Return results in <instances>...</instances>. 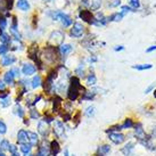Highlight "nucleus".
Instances as JSON below:
<instances>
[{
  "instance_id": "f257e3e1",
  "label": "nucleus",
  "mask_w": 156,
  "mask_h": 156,
  "mask_svg": "<svg viewBox=\"0 0 156 156\" xmlns=\"http://www.w3.org/2000/svg\"><path fill=\"white\" fill-rule=\"evenodd\" d=\"M80 89L83 90L82 86L80 84L79 78H76V76L71 78V86H69V90H67V97H69V99L72 100V101H74V100L76 99L79 97V90Z\"/></svg>"
},
{
  "instance_id": "f03ea898",
  "label": "nucleus",
  "mask_w": 156,
  "mask_h": 156,
  "mask_svg": "<svg viewBox=\"0 0 156 156\" xmlns=\"http://www.w3.org/2000/svg\"><path fill=\"white\" fill-rule=\"evenodd\" d=\"M63 41H64V33L61 31H54L49 37L48 44L52 47H56V46H62Z\"/></svg>"
},
{
  "instance_id": "7ed1b4c3",
  "label": "nucleus",
  "mask_w": 156,
  "mask_h": 156,
  "mask_svg": "<svg viewBox=\"0 0 156 156\" xmlns=\"http://www.w3.org/2000/svg\"><path fill=\"white\" fill-rule=\"evenodd\" d=\"M84 33V26L80 23H75L73 24L72 29H71V35L74 38H80L82 37V34Z\"/></svg>"
},
{
  "instance_id": "20e7f679",
  "label": "nucleus",
  "mask_w": 156,
  "mask_h": 156,
  "mask_svg": "<svg viewBox=\"0 0 156 156\" xmlns=\"http://www.w3.org/2000/svg\"><path fill=\"white\" fill-rule=\"evenodd\" d=\"M61 20L62 23H63V25L65 26V27H67V26H69L71 24H72V20H71V17H69V15H66V14L62 13V12H58V13H56L55 15H54V20Z\"/></svg>"
},
{
  "instance_id": "39448f33",
  "label": "nucleus",
  "mask_w": 156,
  "mask_h": 156,
  "mask_svg": "<svg viewBox=\"0 0 156 156\" xmlns=\"http://www.w3.org/2000/svg\"><path fill=\"white\" fill-rule=\"evenodd\" d=\"M108 138L109 140L112 141V143L116 144V145H120V144H122L123 141H124V139H126V137H124V134L122 133H119V132H108Z\"/></svg>"
},
{
  "instance_id": "423d86ee",
  "label": "nucleus",
  "mask_w": 156,
  "mask_h": 156,
  "mask_svg": "<svg viewBox=\"0 0 156 156\" xmlns=\"http://www.w3.org/2000/svg\"><path fill=\"white\" fill-rule=\"evenodd\" d=\"M80 18H82L84 22L89 23V24H94V21H95V17L94 15L91 14L90 10H81L80 14H79Z\"/></svg>"
},
{
  "instance_id": "0eeeda50",
  "label": "nucleus",
  "mask_w": 156,
  "mask_h": 156,
  "mask_svg": "<svg viewBox=\"0 0 156 156\" xmlns=\"http://www.w3.org/2000/svg\"><path fill=\"white\" fill-rule=\"evenodd\" d=\"M64 132H65V128H64V124L59 121H56L54 123V133L56 134L58 138H62L64 136Z\"/></svg>"
},
{
  "instance_id": "6e6552de",
  "label": "nucleus",
  "mask_w": 156,
  "mask_h": 156,
  "mask_svg": "<svg viewBox=\"0 0 156 156\" xmlns=\"http://www.w3.org/2000/svg\"><path fill=\"white\" fill-rule=\"evenodd\" d=\"M17 143L20 145H25L29 143V137H27V132L25 130H20L17 133Z\"/></svg>"
},
{
  "instance_id": "1a4fd4ad",
  "label": "nucleus",
  "mask_w": 156,
  "mask_h": 156,
  "mask_svg": "<svg viewBox=\"0 0 156 156\" xmlns=\"http://www.w3.org/2000/svg\"><path fill=\"white\" fill-rule=\"evenodd\" d=\"M50 146H48L46 144H42L41 146L39 147V151H38V154L35 156H49L50 155Z\"/></svg>"
},
{
  "instance_id": "9d476101",
  "label": "nucleus",
  "mask_w": 156,
  "mask_h": 156,
  "mask_svg": "<svg viewBox=\"0 0 156 156\" xmlns=\"http://www.w3.org/2000/svg\"><path fill=\"white\" fill-rule=\"evenodd\" d=\"M38 131H39V133L42 136V137H46L49 132L48 130V124L46 121H40L39 124H38Z\"/></svg>"
},
{
  "instance_id": "9b49d317",
  "label": "nucleus",
  "mask_w": 156,
  "mask_h": 156,
  "mask_svg": "<svg viewBox=\"0 0 156 156\" xmlns=\"http://www.w3.org/2000/svg\"><path fill=\"white\" fill-rule=\"evenodd\" d=\"M35 71H37V69H35V66L32 65V64H25V65L23 66V69H22L23 74H24V75H26V76L34 74Z\"/></svg>"
},
{
  "instance_id": "f8f14e48",
  "label": "nucleus",
  "mask_w": 156,
  "mask_h": 156,
  "mask_svg": "<svg viewBox=\"0 0 156 156\" xmlns=\"http://www.w3.org/2000/svg\"><path fill=\"white\" fill-rule=\"evenodd\" d=\"M136 137H137L138 140H140V143L147 139V136H146L145 131H144V129L141 128L140 124H138V126H136Z\"/></svg>"
},
{
  "instance_id": "ddd939ff",
  "label": "nucleus",
  "mask_w": 156,
  "mask_h": 156,
  "mask_svg": "<svg viewBox=\"0 0 156 156\" xmlns=\"http://www.w3.org/2000/svg\"><path fill=\"white\" fill-rule=\"evenodd\" d=\"M15 62H16L15 56H13V55H6V56H4V58H2L1 64H2V66H9V65H12V64H14Z\"/></svg>"
},
{
  "instance_id": "4468645a",
  "label": "nucleus",
  "mask_w": 156,
  "mask_h": 156,
  "mask_svg": "<svg viewBox=\"0 0 156 156\" xmlns=\"http://www.w3.org/2000/svg\"><path fill=\"white\" fill-rule=\"evenodd\" d=\"M27 137H29V144L31 146H37L38 143H39V138L37 133L34 132H31V131H27Z\"/></svg>"
},
{
  "instance_id": "2eb2a0df",
  "label": "nucleus",
  "mask_w": 156,
  "mask_h": 156,
  "mask_svg": "<svg viewBox=\"0 0 156 156\" xmlns=\"http://www.w3.org/2000/svg\"><path fill=\"white\" fill-rule=\"evenodd\" d=\"M111 152V147L108 145H103V146H99L98 149H97V155L98 156H105L106 154H108Z\"/></svg>"
},
{
  "instance_id": "dca6fc26",
  "label": "nucleus",
  "mask_w": 156,
  "mask_h": 156,
  "mask_svg": "<svg viewBox=\"0 0 156 156\" xmlns=\"http://www.w3.org/2000/svg\"><path fill=\"white\" fill-rule=\"evenodd\" d=\"M17 7L23 12H26L30 9V4L27 0H18L17 1Z\"/></svg>"
},
{
  "instance_id": "f3484780",
  "label": "nucleus",
  "mask_w": 156,
  "mask_h": 156,
  "mask_svg": "<svg viewBox=\"0 0 156 156\" xmlns=\"http://www.w3.org/2000/svg\"><path fill=\"white\" fill-rule=\"evenodd\" d=\"M133 146H134V144L133 143H129V144H126L124 147L122 148L121 149V152L124 154L126 156H129L130 155V153H131V151L133 149Z\"/></svg>"
},
{
  "instance_id": "a211bd4d",
  "label": "nucleus",
  "mask_w": 156,
  "mask_h": 156,
  "mask_svg": "<svg viewBox=\"0 0 156 156\" xmlns=\"http://www.w3.org/2000/svg\"><path fill=\"white\" fill-rule=\"evenodd\" d=\"M50 151H51V153L54 154V156L57 155V154L59 153V151H61L59 145H58V143H57L56 140H52L51 144H50Z\"/></svg>"
},
{
  "instance_id": "6ab92c4d",
  "label": "nucleus",
  "mask_w": 156,
  "mask_h": 156,
  "mask_svg": "<svg viewBox=\"0 0 156 156\" xmlns=\"http://www.w3.org/2000/svg\"><path fill=\"white\" fill-rule=\"evenodd\" d=\"M123 14L122 13H115L111 15V17L107 18V21H111V22H119V21H121L122 18H123Z\"/></svg>"
},
{
  "instance_id": "aec40b11",
  "label": "nucleus",
  "mask_w": 156,
  "mask_h": 156,
  "mask_svg": "<svg viewBox=\"0 0 156 156\" xmlns=\"http://www.w3.org/2000/svg\"><path fill=\"white\" fill-rule=\"evenodd\" d=\"M73 50V47L71 46V44H62L61 46V52L62 55H67V54H69V52Z\"/></svg>"
},
{
  "instance_id": "412c9836",
  "label": "nucleus",
  "mask_w": 156,
  "mask_h": 156,
  "mask_svg": "<svg viewBox=\"0 0 156 156\" xmlns=\"http://www.w3.org/2000/svg\"><path fill=\"white\" fill-rule=\"evenodd\" d=\"M14 79H15V76H14V74L12 71H9V72H7V73L5 74V82L8 83V84H12V83L14 82Z\"/></svg>"
},
{
  "instance_id": "4be33fe9",
  "label": "nucleus",
  "mask_w": 156,
  "mask_h": 156,
  "mask_svg": "<svg viewBox=\"0 0 156 156\" xmlns=\"http://www.w3.org/2000/svg\"><path fill=\"white\" fill-rule=\"evenodd\" d=\"M89 6H90L91 10H97L101 6V0H90Z\"/></svg>"
},
{
  "instance_id": "5701e85b",
  "label": "nucleus",
  "mask_w": 156,
  "mask_h": 156,
  "mask_svg": "<svg viewBox=\"0 0 156 156\" xmlns=\"http://www.w3.org/2000/svg\"><path fill=\"white\" fill-rule=\"evenodd\" d=\"M153 65L152 64H139V65H133L132 69H138V71H145V69H152Z\"/></svg>"
},
{
  "instance_id": "b1692460",
  "label": "nucleus",
  "mask_w": 156,
  "mask_h": 156,
  "mask_svg": "<svg viewBox=\"0 0 156 156\" xmlns=\"http://www.w3.org/2000/svg\"><path fill=\"white\" fill-rule=\"evenodd\" d=\"M97 83V79H96L95 74H89L87 78V84L88 86H95Z\"/></svg>"
},
{
  "instance_id": "393cba45",
  "label": "nucleus",
  "mask_w": 156,
  "mask_h": 156,
  "mask_svg": "<svg viewBox=\"0 0 156 156\" xmlns=\"http://www.w3.org/2000/svg\"><path fill=\"white\" fill-rule=\"evenodd\" d=\"M41 86V78L40 75H35L34 78L32 79V88H38Z\"/></svg>"
},
{
  "instance_id": "a878e982",
  "label": "nucleus",
  "mask_w": 156,
  "mask_h": 156,
  "mask_svg": "<svg viewBox=\"0 0 156 156\" xmlns=\"http://www.w3.org/2000/svg\"><path fill=\"white\" fill-rule=\"evenodd\" d=\"M31 147H32V146H31L30 144H29V145H27V144H25V145H21V152H22L25 156L29 155L31 152Z\"/></svg>"
},
{
  "instance_id": "bb28decb",
  "label": "nucleus",
  "mask_w": 156,
  "mask_h": 156,
  "mask_svg": "<svg viewBox=\"0 0 156 156\" xmlns=\"http://www.w3.org/2000/svg\"><path fill=\"white\" fill-rule=\"evenodd\" d=\"M61 105H62L61 98H56V99L54 100V112H58L59 108H61Z\"/></svg>"
},
{
  "instance_id": "cd10ccee",
  "label": "nucleus",
  "mask_w": 156,
  "mask_h": 156,
  "mask_svg": "<svg viewBox=\"0 0 156 156\" xmlns=\"http://www.w3.org/2000/svg\"><path fill=\"white\" fill-rule=\"evenodd\" d=\"M132 126H133V122H132V120L126 119V122L122 124V129H130V128H132Z\"/></svg>"
},
{
  "instance_id": "c85d7f7f",
  "label": "nucleus",
  "mask_w": 156,
  "mask_h": 156,
  "mask_svg": "<svg viewBox=\"0 0 156 156\" xmlns=\"http://www.w3.org/2000/svg\"><path fill=\"white\" fill-rule=\"evenodd\" d=\"M9 146H10V144H9V141L7 140V139H4V140H1V143H0V148H1V149L8 151Z\"/></svg>"
},
{
  "instance_id": "c756f323",
  "label": "nucleus",
  "mask_w": 156,
  "mask_h": 156,
  "mask_svg": "<svg viewBox=\"0 0 156 156\" xmlns=\"http://www.w3.org/2000/svg\"><path fill=\"white\" fill-rule=\"evenodd\" d=\"M0 41L4 44H7L10 41V38H9V35L7 33H2V34L0 35Z\"/></svg>"
},
{
  "instance_id": "7c9ffc66",
  "label": "nucleus",
  "mask_w": 156,
  "mask_h": 156,
  "mask_svg": "<svg viewBox=\"0 0 156 156\" xmlns=\"http://www.w3.org/2000/svg\"><path fill=\"white\" fill-rule=\"evenodd\" d=\"M15 111H16V114L18 115V117L22 119V117L24 116V111H23L22 107L18 105V103H17V105H16V107H15Z\"/></svg>"
},
{
  "instance_id": "2f4dec72",
  "label": "nucleus",
  "mask_w": 156,
  "mask_h": 156,
  "mask_svg": "<svg viewBox=\"0 0 156 156\" xmlns=\"http://www.w3.org/2000/svg\"><path fill=\"white\" fill-rule=\"evenodd\" d=\"M10 98L9 97H6V98H4V99H1V101H0V105L2 106V107H7V106H9L10 105Z\"/></svg>"
},
{
  "instance_id": "473e14b6",
  "label": "nucleus",
  "mask_w": 156,
  "mask_h": 156,
  "mask_svg": "<svg viewBox=\"0 0 156 156\" xmlns=\"http://www.w3.org/2000/svg\"><path fill=\"white\" fill-rule=\"evenodd\" d=\"M129 4H130L131 7L134 9H137L140 7V1H139V0H129Z\"/></svg>"
},
{
  "instance_id": "72a5a7b5",
  "label": "nucleus",
  "mask_w": 156,
  "mask_h": 156,
  "mask_svg": "<svg viewBox=\"0 0 156 156\" xmlns=\"http://www.w3.org/2000/svg\"><path fill=\"white\" fill-rule=\"evenodd\" d=\"M84 94H86V95L82 97L83 100H91L94 98V96H95V92H92V94H91V92H84Z\"/></svg>"
},
{
  "instance_id": "f704fd0d",
  "label": "nucleus",
  "mask_w": 156,
  "mask_h": 156,
  "mask_svg": "<svg viewBox=\"0 0 156 156\" xmlns=\"http://www.w3.org/2000/svg\"><path fill=\"white\" fill-rule=\"evenodd\" d=\"M94 114H95V107H94V106H90V107H88L87 111H86V115L90 117V116H92Z\"/></svg>"
},
{
  "instance_id": "c9c22d12",
  "label": "nucleus",
  "mask_w": 156,
  "mask_h": 156,
  "mask_svg": "<svg viewBox=\"0 0 156 156\" xmlns=\"http://www.w3.org/2000/svg\"><path fill=\"white\" fill-rule=\"evenodd\" d=\"M7 132V126L2 121H0V134H5Z\"/></svg>"
},
{
  "instance_id": "e433bc0d",
  "label": "nucleus",
  "mask_w": 156,
  "mask_h": 156,
  "mask_svg": "<svg viewBox=\"0 0 156 156\" xmlns=\"http://www.w3.org/2000/svg\"><path fill=\"white\" fill-rule=\"evenodd\" d=\"M8 51V46L7 44H1L0 46V55H6V52Z\"/></svg>"
},
{
  "instance_id": "4c0bfd02",
  "label": "nucleus",
  "mask_w": 156,
  "mask_h": 156,
  "mask_svg": "<svg viewBox=\"0 0 156 156\" xmlns=\"http://www.w3.org/2000/svg\"><path fill=\"white\" fill-rule=\"evenodd\" d=\"M30 116H31V119L37 120V119L39 117V113L37 112V109H31V111H30Z\"/></svg>"
},
{
  "instance_id": "58836bf2",
  "label": "nucleus",
  "mask_w": 156,
  "mask_h": 156,
  "mask_svg": "<svg viewBox=\"0 0 156 156\" xmlns=\"http://www.w3.org/2000/svg\"><path fill=\"white\" fill-rule=\"evenodd\" d=\"M13 5H14V0H6V8L7 10H10L13 8Z\"/></svg>"
},
{
  "instance_id": "ea45409f",
  "label": "nucleus",
  "mask_w": 156,
  "mask_h": 156,
  "mask_svg": "<svg viewBox=\"0 0 156 156\" xmlns=\"http://www.w3.org/2000/svg\"><path fill=\"white\" fill-rule=\"evenodd\" d=\"M121 5V0H112V2L108 4L109 7H117Z\"/></svg>"
},
{
  "instance_id": "a19ab883",
  "label": "nucleus",
  "mask_w": 156,
  "mask_h": 156,
  "mask_svg": "<svg viewBox=\"0 0 156 156\" xmlns=\"http://www.w3.org/2000/svg\"><path fill=\"white\" fill-rule=\"evenodd\" d=\"M121 9H122V14H123V15L132 10V9H131V7H129V6H122ZM132 12H133V10H132Z\"/></svg>"
},
{
  "instance_id": "79ce46f5",
  "label": "nucleus",
  "mask_w": 156,
  "mask_h": 156,
  "mask_svg": "<svg viewBox=\"0 0 156 156\" xmlns=\"http://www.w3.org/2000/svg\"><path fill=\"white\" fill-rule=\"evenodd\" d=\"M8 151L12 153V154H17V147H16L15 145H10Z\"/></svg>"
},
{
  "instance_id": "37998d69",
  "label": "nucleus",
  "mask_w": 156,
  "mask_h": 156,
  "mask_svg": "<svg viewBox=\"0 0 156 156\" xmlns=\"http://www.w3.org/2000/svg\"><path fill=\"white\" fill-rule=\"evenodd\" d=\"M0 9H1V12L7 10V8H6V0H0Z\"/></svg>"
},
{
  "instance_id": "c03bdc74",
  "label": "nucleus",
  "mask_w": 156,
  "mask_h": 156,
  "mask_svg": "<svg viewBox=\"0 0 156 156\" xmlns=\"http://www.w3.org/2000/svg\"><path fill=\"white\" fill-rule=\"evenodd\" d=\"M122 130V126H113V128H111L109 130H107V132H109V131H120Z\"/></svg>"
},
{
  "instance_id": "a18cd8bd",
  "label": "nucleus",
  "mask_w": 156,
  "mask_h": 156,
  "mask_svg": "<svg viewBox=\"0 0 156 156\" xmlns=\"http://www.w3.org/2000/svg\"><path fill=\"white\" fill-rule=\"evenodd\" d=\"M6 97H8V94L6 91H2V90L0 91V99H4Z\"/></svg>"
},
{
  "instance_id": "49530a36",
  "label": "nucleus",
  "mask_w": 156,
  "mask_h": 156,
  "mask_svg": "<svg viewBox=\"0 0 156 156\" xmlns=\"http://www.w3.org/2000/svg\"><path fill=\"white\" fill-rule=\"evenodd\" d=\"M10 71L13 72V74H14V76H15V78H16V76H18V75H20V69H16V67H15V69H10Z\"/></svg>"
},
{
  "instance_id": "de8ad7c7",
  "label": "nucleus",
  "mask_w": 156,
  "mask_h": 156,
  "mask_svg": "<svg viewBox=\"0 0 156 156\" xmlns=\"http://www.w3.org/2000/svg\"><path fill=\"white\" fill-rule=\"evenodd\" d=\"M154 50H156V44H155V46L149 47L148 49H146V51H147V52H152V51H154Z\"/></svg>"
},
{
  "instance_id": "09e8293b",
  "label": "nucleus",
  "mask_w": 156,
  "mask_h": 156,
  "mask_svg": "<svg viewBox=\"0 0 156 156\" xmlns=\"http://www.w3.org/2000/svg\"><path fill=\"white\" fill-rule=\"evenodd\" d=\"M123 49H124L123 46H117V47L114 48V50H115V51H121V50H123Z\"/></svg>"
},
{
  "instance_id": "8fccbe9b",
  "label": "nucleus",
  "mask_w": 156,
  "mask_h": 156,
  "mask_svg": "<svg viewBox=\"0 0 156 156\" xmlns=\"http://www.w3.org/2000/svg\"><path fill=\"white\" fill-rule=\"evenodd\" d=\"M153 88H154V86H149V87H148L147 89L145 90V94H148L149 91H152V90H153Z\"/></svg>"
},
{
  "instance_id": "3c124183",
  "label": "nucleus",
  "mask_w": 156,
  "mask_h": 156,
  "mask_svg": "<svg viewBox=\"0 0 156 156\" xmlns=\"http://www.w3.org/2000/svg\"><path fill=\"white\" fill-rule=\"evenodd\" d=\"M5 87H6V86H5V83L2 82V81H0V90H4Z\"/></svg>"
},
{
  "instance_id": "603ef678",
  "label": "nucleus",
  "mask_w": 156,
  "mask_h": 156,
  "mask_svg": "<svg viewBox=\"0 0 156 156\" xmlns=\"http://www.w3.org/2000/svg\"><path fill=\"white\" fill-rule=\"evenodd\" d=\"M64 156H69V151H67V149H65V152H64Z\"/></svg>"
},
{
  "instance_id": "864d4df0",
  "label": "nucleus",
  "mask_w": 156,
  "mask_h": 156,
  "mask_svg": "<svg viewBox=\"0 0 156 156\" xmlns=\"http://www.w3.org/2000/svg\"><path fill=\"white\" fill-rule=\"evenodd\" d=\"M0 156H6V154H4L2 152H0Z\"/></svg>"
},
{
  "instance_id": "5fc2aeb1",
  "label": "nucleus",
  "mask_w": 156,
  "mask_h": 156,
  "mask_svg": "<svg viewBox=\"0 0 156 156\" xmlns=\"http://www.w3.org/2000/svg\"><path fill=\"white\" fill-rule=\"evenodd\" d=\"M154 97L156 98V90H154Z\"/></svg>"
},
{
  "instance_id": "6e6d98bb",
  "label": "nucleus",
  "mask_w": 156,
  "mask_h": 156,
  "mask_svg": "<svg viewBox=\"0 0 156 156\" xmlns=\"http://www.w3.org/2000/svg\"><path fill=\"white\" fill-rule=\"evenodd\" d=\"M13 156H20L18 154H13Z\"/></svg>"
},
{
  "instance_id": "4d7b16f0",
  "label": "nucleus",
  "mask_w": 156,
  "mask_h": 156,
  "mask_svg": "<svg viewBox=\"0 0 156 156\" xmlns=\"http://www.w3.org/2000/svg\"><path fill=\"white\" fill-rule=\"evenodd\" d=\"M26 156H34V155H32V154H29V155H26Z\"/></svg>"
}]
</instances>
